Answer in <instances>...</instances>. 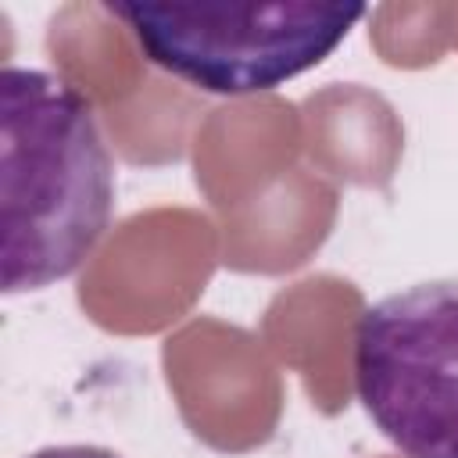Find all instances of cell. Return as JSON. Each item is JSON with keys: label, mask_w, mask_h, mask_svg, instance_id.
Returning <instances> with one entry per match:
<instances>
[{"label": "cell", "mask_w": 458, "mask_h": 458, "mask_svg": "<svg viewBox=\"0 0 458 458\" xmlns=\"http://www.w3.org/2000/svg\"><path fill=\"white\" fill-rule=\"evenodd\" d=\"M114 215V161L93 104L43 68L0 72V283L47 290L82 268Z\"/></svg>", "instance_id": "cell-1"}, {"label": "cell", "mask_w": 458, "mask_h": 458, "mask_svg": "<svg viewBox=\"0 0 458 458\" xmlns=\"http://www.w3.org/2000/svg\"><path fill=\"white\" fill-rule=\"evenodd\" d=\"M143 57L215 97L268 93L318 68L365 18L361 4H104Z\"/></svg>", "instance_id": "cell-2"}, {"label": "cell", "mask_w": 458, "mask_h": 458, "mask_svg": "<svg viewBox=\"0 0 458 458\" xmlns=\"http://www.w3.org/2000/svg\"><path fill=\"white\" fill-rule=\"evenodd\" d=\"M354 390L404 458H458V279L415 283L361 311Z\"/></svg>", "instance_id": "cell-3"}, {"label": "cell", "mask_w": 458, "mask_h": 458, "mask_svg": "<svg viewBox=\"0 0 458 458\" xmlns=\"http://www.w3.org/2000/svg\"><path fill=\"white\" fill-rule=\"evenodd\" d=\"M29 458H122L107 447H97V444H54V447H39L32 451Z\"/></svg>", "instance_id": "cell-4"}]
</instances>
